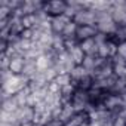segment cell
<instances>
[{"instance_id":"484cf974","label":"cell","mask_w":126,"mask_h":126,"mask_svg":"<svg viewBox=\"0 0 126 126\" xmlns=\"http://www.w3.org/2000/svg\"><path fill=\"white\" fill-rule=\"evenodd\" d=\"M19 126H36V125H34L33 122H25V123H21Z\"/></svg>"},{"instance_id":"5b68a950","label":"cell","mask_w":126,"mask_h":126,"mask_svg":"<svg viewBox=\"0 0 126 126\" xmlns=\"http://www.w3.org/2000/svg\"><path fill=\"white\" fill-rule=\"evenodd\" d=\"M50 21H52V31H53V34H62L65 25H67L71 19H68L65 15H61V16L50 18Z\"/></svg>"},{"instance_id":"ac0fdd59","label":"cell","mask_w":126,"mask_h":126,"mask_svg":"<svg viewBox=\"0 0 126 126\" xmlns=\"http://www.w3.org/2000/svg\"><path fill=\"white\" fill-rule=\"evenodd\" d=\"M94 40H95V43L99 46V45H104V43H107L108 42V36L107 34H104V33H96V36L94 37Z\"/></svg>"},{"instance_id":"ba28073f","label":"cell","mask_w":126,"mask_h":126,"mask_svg":"<svg viewBox=\"0 0 126 126\" xmlns=\"http://www.w3.org/2000/svg\"><path fill=\"white\" fill-rule=\"evenodd\" d=\"M76 114V110L73 107V102H67V104H62V114L59 117L61 122H64V125Z\"/></svg>"},{"instance_id":"ffe728a7","label":"cell","mask_w":126,"mask_h":126,"mask_svg":"<svg viewBox=\"0 0 126 126\" xmlns=\"http://www.w3.org/2000/svg\"><path fill=\"white\" fill-rule=\"evenodd\" d=\"M0 64H2V68H9L11 58L6 53H0Z\"/></svg>"},{"instance_id":"52a82bcc","label":"cell","mask_w":126,"mask_h":126,"mask_svg":"<svg viewBox=\"0 0 126 126\" xmlns=\"http://www.w3.org/2000/svg\"><path fill=\"white\" fill-rule=\"evenodd\" d=\"M79 46L82 47V50H83L86 55H96V53H98V45L95 43L94 39L82 40V42L79 43Z\"/></svg>"},{"instance_id":"603a6c76","label":"cell","mask_w":126,"mask_h":126,"mask_svg":"<svg viewBox=\"0 0 126 126\" xmlns=\"http://www.w3.org/2000/svg\"><path fill=\"white\" fill-rule=\"evenodd\" d=\"M111 126H126V120H123V119H120L119 116H116Z\"/></svg>"},{"instance_id":"d4e9b609","label":"cell","mask_w":126,"mask_h":126,"mask_svg":"<svg viewBox=\"0 0 126 126\" xmlns=\"http://www.w3.org/2000/svg\"><path fill=\"white\" fill-rule=\"evenodd\" d=\"M117 116H119L120 119H123V120H126V107H123V108H120V110H119V113H117Z\"/></svg>"},{"instance_id":"8fae6325","label":"cell","mask_w":126,"mask_h":126,"mask_svg":"<svg viewBox=\"0 0 126 126\" xmlns=\"http://www.w3.org/2000/svg\"><path fill=\"white\" fill-rule=\"evenodd\" d=\"M18 108H19V107H18V104H16V101H15V96H12V98H9V99L2 101V110H3V111L15 113Z\"/></svg>"},{"instance_id":"7402d4cb","label":"cell","mask_w":126,"mask_h":126,"mask_svg":"<svg viewBox=\"0 0 126 126\" xmlns=\"http://www.w3.org/2000/svg\"><path fill=\"white\" fill-rule=\"evenodd\" d=\"M21 39H24V40H31V42H33V28H25V30L21 33Z\"/></svg>"},{"instance_id":"d6986e66","label":"cell","mask_w":126,"mask_h":126,"mask_svg":"<svg viewBox=\"0 0 126 126\" xmlns=\"http://www.w3.org/2000/svg\"><path fill=\"white\" fill-rule=\"evenodd\" d=\"M50 113H52V120H59V117H61V114H62V105L53 107V108L50 110Z\"/></svg>"},{"instance_id":"9c48e42d","label":"cell","mask_w":126,"mask_h":126,"mask_svg":"<svg viewBox=\"0 0 126 126\" xmlns=\"http://www.w3.org/2000/svg\"><path fill=\"white\" fill-rule=\"evenodd\" d=\"M70 55H71V59H73V62H74L76 65H82L83 64V59L86 56V53L82 50L80 46H76L73 50H70Z\"/></svg>"},{"instance_id":"9a60e30c","label":"cell","mask_w":126,"mask_h":126,"mask_svg":"<svg viewBox=\"0 0 126 126\" xmlns=\"http://www.w3.org/2000/svg\"><path fill=\"white\" fill-rule=\"evenodd\" d=\"M96 56H98V55H86V56H85L82 65H83L88 71L95 70V61H96Z\"/></svg>"},{"instance_id":"7c38bea8","label":"cell","mask_w":126,"mask_h":126,"mask_svg":"<svg viewBox=\"0 0 126 126\" xmlns=\"http://www.w3.org/2000/svg\"><path fill=\"white\" fill-rule=\"evenodd\" d=\"M77 27H79V25H77L74 21H70V22L65 25L64 31H62V36H64V39H71V37H76Z\"/></svg>"},{"instance_id":"e0dca14e","label":"cell","mask_w":126,"mask_h":126,"mask_svg":"<svg viewBox=\"0 0 126 126\" xmlns=\"http://www.w3.org/2000/svg\"><path fill=\"white\" fill-rule=\"evenodd\" d=\"M46 88H47V92L52 94V95H59V94H61V86H59L55 80H53V82H49Z\"/></svg>"},{"instance_id":"44dd1931","label":"cell","mask_w":126,"mask_h":126,"mask_svg":"<svg viewBox=\"0 0 126 126\" xmlns=\"http://www.w3.org/2000/svg\"><path fill=\"white\" fill-rule=\"evenodd\" d=\"M117 55L126 59V42H120L117 47Z\"/></svg>"},{"instance_id":"cb8c5ba5","label":"cell","mask_w":126,"mask_h":126,"mask_svg":"<svg viewBox=\"0 0 126 126\" xmlns=\"http://www.w3.org/2000/svg\"><path fill=\"white\" fill-rule=\"evenodd\" d=\"M46 126H65L64 122H61V120H50Z\"/></svg>"},{"instance_id":"7a4b0ae2","label":"cell","mask_w":126,"mask_h":126,"mask_svg":"<svg viewBox=\"0 0 126 126\" xmlns=\"http://www.w3.org/2000/svg\"><path fill=\"white\" fill-rule=\"evenodd\" d=\"M77 25H96V12H94L92 9H80L74 19H73Z\"/></svg>"},{"instance_id":"8992f818","label":"cell","mask_w":126,"mask_h":126,"mask_svg":"<svg viewBox=\"0 0 126 126\" xmlns=\"http://www.w3.org/2000/svg\"><path fill=\"white\" fill-rule=\"evenodd\" d=\"M88 123H89V114L86 111H82V113H76L65 123V126H85Z\"/></svg>"},{"instance_id":"30bf717a","label":"cell","mask_w":126,"mask_h":126,"mask_svg":"<svg viewBox=\"0 0 126 126\" xmlns=\"http://www.w3.org/2000/svg\"><path fill=\"white\" fill-rule=\"evenodd\" d=\"M71 79L73 80H76V82H79V80H82L83 77H86V76H89V71L83 67V65H74V68L71 70Z\"/></svg>"},{"instance_id":"6da1fadb","label":"cell","mask_w":126,"mask_h":126,"mask_svg":"<svg viewBox=\"0 0 126 126\" xmlns=\"http://www.w3.org/2000/svg\"><path fill=\"white\" fill-rule=\"evenodd\" d=\"M43 9L47 12V15H49L50 18L61 16V15L65 14L67 2H64V0H52V2H45Z\"/></svg>"},{"instance_id":"3957f363","label":"cell","mask_w":126,"mask_h":126,"mask_svg":"<svg viewBox=\"0 0 126 126\" xmlns=\"http://www.w3.org/2000/svg\"><path fill=\"white\" fill-rule=\"evenodd\" d=\"M24 67H25V58L22 55H15L14 58H11V64H9V71L14 76H22L24 73Z\"/></svg>"},{"instance_id":"277c9868","label":"cell","mask_w":126,"mask_h":126,"mask_svg":"<svg viewBox=\"0 0 126 126\" xmlns=\"http://www.w3.org/2000/svg\"><path fill=\"white\" fill-rule=\"evenodd\" d=\"M98 33L96 25H79L76 31V37L79 42L86 40V39H94Z\"/></svg>"},{"instance_id":"2e32d148","label":"cell","mask_w":126,"mask_h":126,"mask_svg":"<svg viewBox=\"0 0 126 126\" xmlns=\"http://www.w3.org/2000/svg\"><path fill=\"white\" fill-rule=\"evenodd\" d=\"M98 56H101V58H110V47H108V42L107 43H104V45H99L98 46V53H96Z\"/></svg>"},{"instance_id":"5bb4252c","label":"cell","mask_w":126,"mask_h":126,"mask_svg":"<svg viewBox=\"0 0 126 126\" xmlns=\"http://www.w3.org/2000/svg\"><path fill=\"white\" fill-rule=\"evenodd\" d=\"M55 82H56L61 88H64V86L73 83V79H71V74H70V73H64V74H58L56 79H55Z\"/></svg>"},{"instance_id":"4fadbf2b","label":"cell","mask_w":126,"mask_h":126,"mask_svg":"<svg viewBox=\"0 0 126 126\" xmlns=\"http://www.w3.org/2000/svg\"><path fill=\"white\" fill-rule=\"evenodd\" d=\"M92 86H94V79L91 76H86V77H83L82 80L77 82V89H82L85 92H89L92 89Z\"/></svg>"}]
</instances>
